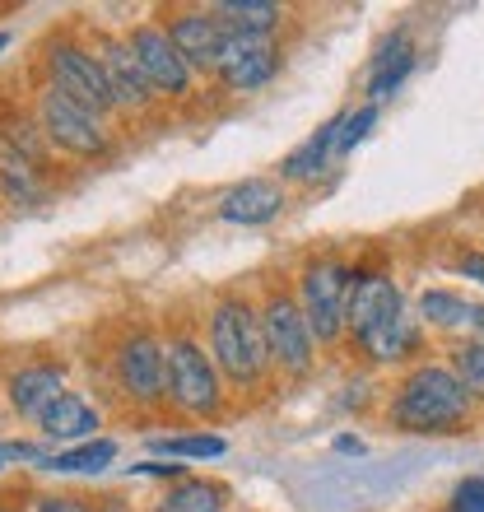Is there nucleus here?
<instances>
[{
	"label": "nucleus",
	"instance_id": "f257e3e1",
	"mask_svg": "<svg viewBox=\"0 0 484 512\" xmlns=\"http://www.w3.org/2000/svg\"><path fill=\"white\" fill-rule=\"evenodd\" d=\"M471 415V391L452 368H419L410 373L391 405V419L410 433H447L466 424Z\"/></svg>",
	"mask_w": 484,
	"mask_h": 512
},
{
	"label": "nucleus",
	"instance_id": "f03ea898",
	"mask_svg": "<svg viewBox=\"0 0 484 512\" xmlns=\"http://www.w3.org/2000/svg\"><path fill=\"white\" fill-rule=\"evenodd\" d=\"M210 359L238 387H252L266 373V364H270L266 331H261V317L242 298H224L210 312Z\"/></svg>",
	"mask_w": 484,
	"mask_h": 512
},
{
	"label": "nucleus",
	"instance_id": "7ed1b4c3",
	"mask_svg": "<svg viewBox=\"0 0 484 512\" xmlns=\"http://www.w3.org/2000/svg\"><path fill=\"white\" fill-rule=\"evenodd\" d=\"M42 70H47V84H52V89L75 98V103L89 108L94 117L117 108V103H112V89H108V75H103V61H98L94 47L56 38V42H47V52H42Z\"/></svg>",
	"mask_w": 484,
	"mask_h": 512
},
{
	"label": "nucleus",
	"instance_id": "20e7f679",
	"mask_svg": "<svg viewBox=\"0 0 484 512\" xmlns=\"http://www.w3.org/2000/svg\"><path fill=\"white\" fill-rule=\"evenodd\" d=\"M38 126L56 149L80 154V159H98V154H108V145H112L108 131H103V117L80 108L75 98H66L61 89H52V84L38 89Z\"/></svg>",
	"mask_w": 484,
	"mask_h": 512
},
{
	"label": "nucleus",
	"instance_id": "39448f33",
	"mask_svg": "<svg viewBox=\"0 0 484 512\" xmlns=\"http://www.w3.org/2000/svg\"><path fill=\"white\" fill-rule=\"evenodd\" d=\"M168 401H173L182 415H215L219 410L215 359L191 336L168 340Z\"/></svg>",
	"mask_w": 484,
	"mask_h": 512
},
{
	"label": "nucleus",
	"instance_id": "423d86ee",
	"mask_svg": "<svg viewBox=\"0 0 484 512\" xmlns=\"http://www.w3.org/2000/svg\"><path fill=\"white\" fill-rule=\"evenodd\" d=\"M350 284L354 270L340 261H312L303 270V317L312 326V340H336L345 331V308H350Z\"/></svg>",
	"mask_w": 484,
	"mask_h": 512
},
{
	"label": "nucleus",
	"instance_id": "0eeeda50",
	"mask_svg": "<svg viewBox=\"0 0 484 512\" xmlns=\"http://www.w3.org/2000/svg\"><path fill=\"white\" fill-rule=\"evenodd\" d=\"M261 331H266V350H270V364L289 373V378H303L312 368V326L303 317L294 298L284 294H270L266 308H261Z\"/></svg>",
	"mask_w": 484,
	"mask_h": 512
},
{
	"label": "nucleus",
	"instance_id": "6e6552de",
	"mask_svg": "<svg viewBox=\"0 0 484 512\" xmlns=\"http://www.w3.org/2000/svg\"><path fill=\"white\" fill-rule=\"evenodd\" d=\"M112 368H117V382L131 401L154 405L168 396V350L145 331L121 340L117 354H112Z\"/></svg>",
	"mask_w": 484,
	"mask_h": 512
},
{
	"label": "nucleus",
	"instance_id": "1a4fd4ad",
	"mask_svg": "<svg viewBox=\"0 0 484 512\" xmlns=\"http://www.w3.org/2000/svg\"><path fill=\"white\" fill-rule=\"evenodd\" d=\"M126 47H131V56L140 61V70H145V80H149V89H154V94L182 98L191 89V66L182 61V52L173 47L168 28H154V24L131 28Z\"/></svg>",
	"mask_w": 484,
	"mask_h": 512
},
{
	"label": "nucleus",
	"instance_id": "9d476101",
	"mask_svg": "<svg viewBox=\"0 0 484 512\" xmlns=\"http://www.w3.org/2000/svg\"><path fill=\"white\" fill-rule=\"evenodd\" d=\"M275 66H280V52H275V42H270V33H233L224 38V56H219V80H224V89H233V94H242V89H256V84H266L270 75H275Z\"/></svg>",
	"mask_w": 484,
	"mask_h": 512
},
{
	"label": "nucleus",
	"instance_id": "9b49d317",
	"mask_svg": "<svg viewBox=\"0 0 484 512\" xmlns=\"http://www.w3.org/2000/svg\"><path fill=\"white\" fill-rule=\"evenodd\" d=\"M168 38H173V47L182 52V61L191 70H219L229 28L219 24L215 10H177L168 19Z\"/></svg>",
	"mask_w": 484,
	"mask_h": 512
},
{
	"label": "nucleus",
	"instance_id": "f8f14e48",
	"mask_svg": "<svg viewBox=\"0 0 484 512\" xmlns=\"http://www.w3.org/2000/svg\"><path fill=\"white\" fill-rule=\"evenodd\" d=\"M98 61H103V75H108V89H112V103L126 112H140L154 103V89H149L145 70H140V61L131 56V47H126V38H98Z\"/></svg>",
	"mask_w": 484,
	"mask_h": 512
},
{
	"label": "nucleus",
	"instance_id": "ddd939ff",
	"mask_svg": "<svg viewBox=\"0 0 484 512\" xmlns=\"http://www.w3.org/2000/svg\"><path fill=\"white\" fill-rule=\"evenodd\" d=\"M401 289L387 280V275H359L354 270V284H350V308H345V326H350L354 336L363 331H373L382 317L391 312H401Z\"/></svg>",
	"mask_w": 484,
	"mask_h": 512
},
{
	"label": "nucleus",
	"instance_id": "4468645a",
	"mask_svg": "<svg viewBox=\"0 0 484 512\" xmlns=\"http://www.w3.org/2000/svg\"><path fill=\"white\" fill-rule=\"evenodd\" d=\"M280 210H284V191H280V182H270V177H247L242 187H233L229 196L219 201V219H224V224H242V229L270 224Z\"/></svg>",
	"mask_w": 484,
	"mask_h": 512
},
{
	"label": "nucleus",
	"instance_id": "2eb2a0df",
	"mask_svg": "<svg viewBox=\"0 0 484 512\" xmlns=\"http://www.w3.org/2000/svg\"><path fill=\"white\" fill-rule=\"evenodd\" d=\"M61 396H66V382H61V373L47 368V364L24 368V373H14L10 378V405L19 410V415L38 419V424H42V415L61 401Z\"/></svg>",
	"mask_w": 484,
	"mask_h": 512
},
{
	"label": "nucleus",
	"instance_id": "dca6fc26",
	"mask_svg": "<svg viewBox=\"0 0 484 512\" xmlns=\"http://www.w3.org/2000/svg\"><path fill=\"white\" fill-rule=\"evenodd\" d=\"M98 429V410L84 396H75V391H66L61 401L42 415V433L52 438V443H75V438H94Z\"/></svg>",
	"mask_w": 484,
	"mask_h": 512
},
{
	"label": "nucleus",
	"instance_id": "f3484780",
	"mask_svg": "<svg viewBox=\"0 0 484 512\" xmlns=\"http://www.w3.org/2000/svg\"><path fill=\"white\" fill-rule=\"evenodd\" d=\"M415 322L405 317V308L401 312H391V317H382V322L373 326V331H363L359 336V345L368 354H373L377 364H396V359H405V354L415 350Z\"/></svg>",
	"mask_w": 484,
	"mask_h": 512
},
{
	"label": "nucleus",
	"instance_id": "a211bd4d",
	"mask_svg": "<svg viewBox=\"0 0 484 512\" xmlns=\"http://www.w3.org/2000/svg\"><path fill=\"white\" fill-rule=\"evenodd\" d=\"M419 312H424L433 326H452V331H480V336H484V303H471V298H461V294L429 289V294L419 298Z\"/></svg>",
	"mask_w": 484,
	"mask_h": 512
},
{
	"label": "nucleus",
	"instance_id": "6ab92c4d",
	"mask_svg": "<svg viewBox=\"0 0 484 512\" xmlns=\"http://www.w3.org/2000/svg\"><path fill=\"white\" fill-rule=\"evenodd\" d=\"M336 135H340V117L336 122H322L317 131L303 140V145L289 154V159L280 163V173L284 177H294V182H308V177H317L322 173V163H326V154L336 149Z\"/></svg>",
	"mask_w": 484,
	"mask_h": 512
},
{
	"label": "nucleus",
	"instance_id": "aec40b11",
	"mask_svg": "<svg viewBox=\"0 0 484 512\" xmlns=\"http://www.w3.org/2000/svg\"><path fill=\"white\" fill-rule=\"evenodd\" d=\"M410 66H415V52H410V42H405V33H396V38L382 47V56L373 61V75H368V94L373 98H387L396 84L410 75Z\"/></svg>",
	"mask_w": 484,
	"mask_h": 512
},
{
	"label": "nucleus",
	"instance_id": "412c9836",
	"mask_svg": "<svg viewBox=\"0 0 484 512\" xmlns=\"http://www.w3.org/2000/svg\"><path fill=\"white\" fill-rule=\"evenodd\" d=\"M215 14L233 33H275L280 24V5H270V0H224L215 5Z\"/></svg>",
	"mask_w": 484,
	"mask_h": 512
},
{
	"label": "nucleus",
	"instance_id": "4be33fe9",
	"mask_svg": "<svg viewBox=\"0 0 484 512\" xmlns=\"http://www.w3.org/2000/svg\"><path fill=\"white\" fill-rule=\"evenodd\" d=\"M112 457H117V443L112 438H89V443L70 447V452H56V457H47V471H61V475H80V471H103V466H112Z\"/></svg>",
	"mask_w": 484,
	"mask_h": 512
},
{
	"label": "nucleus",
	"instance_id": "5701e85b",
	"mask_svg": "<svg viewBox=\"0 0 484 512\" xmlns=\"http://www.w3.org/2000/svg\"><path fill=\"white\" fill-rule=\"evenodd\" d=\"M219 508H224V489L210 485V480H182L159 503V512H219Z\"/></svg>",
	"mask_w": 484,
	"mask_h": 512
},
{
	"label": "nucleus",
	"instance_id": "b1692460",
	"mask_svg": "<svg viewBox=\"0 0 484 512\" xmlns=\"http://www.w3.org/2000/svg\"><path fill=\"white\" fill-rule=\"evenodd\" d=\"M224 438L215 433H187V438H154V452L163 457H187V461H205V457H224Z\"/></svg>",
	"mask_w": 484,
	"mask_h": 512
},
{
	"label": "nucleus",
	"instance_id": "393cba45",
	"mask_svg": "<svg viewBox=\"0 0 484 512\" xmlns=\"http://www.w3.org/2000/svg\"><path fill=\"white\" fill-rule=\"evenodd\" d=\"M452 373L466 382L471 396H484V336L457 345V354H452Z\"/></svg>",
	"mask_w": 484,
	"mask_h": 512
},
{
	"label": "nucleus",
	"instance_id": "a878e982",
	"mask_svg": "<svg viewBox=\"0 0 484 512\" xmlns=\"http://www.w3.org/2000/svg\"><path fill=\"white\" fill-rule=\"evenodd\" d=\"M368 126H377V103H363V108H354L350 117H340L336 149H354L363 135H368Z\"/></svg>",
	"mask_w": 484,
	"mask_h": 512
},
{
	"label": "nucleus",
	"instance_id": "bb28decb",
	"mask_svg": "<svg viewBox=\"0 0 484 512\" xmlns=\"http://www.w3.org/2000/svg\"><path fill=\"white\" fill-rule=\"evenodd\" d=\"M452 512H484V480H466L457 489V508Z\"/></svg>",
	"mask_w": 484,
	"mask_h": 512
},
{
	"label": "nucleus",
	"instance_id": "cd10ccee",
	"mask_svg": "<svg viewBox=\"0 0 484 512\" xmlns=\"http://www.w3.org/2000/svg\"><path fill=\"white\" fill-rule=\"evenodd\" d=\"M135 475H163V480H182V466H163V461H140L131 466Z\"/></svg>",
	"mask_w": 484,
	"mask_h": 512
},
{
	"label": "nucleus",
	"instance_id": "c85d7f7f",
	"mask_svg": "<svg viewBox=\"0 0 484 512\" xmlns=\"http://www.w3.org/2000/svg\"><path fill=\"white\" fill-rule=\"evenodd\" d=\"M38 512H89L80 499H61V494H52V499H42Z\"/></svg>",
	"mask_w": 484,
	"mask_h": 512
},
{
	"label": "nucleus",
	"instance_id": "c756f323",
	"mask_svg": "<svg viewBox=\"0 0 484 512\" xmlns=\"http://www.w3.org/2000/svg\"><path fill=\"white\" fill-rule=\"evenodd\" d=\"M461 270H466V275H475V280H480L484 284V256H466V261H461Z\"/></svg>",
	"mask_w": 484,
	"mask_h": 512
},
{
	"label": "nucleus",
	"instance_id": "7c9ffc66",
	"mask_svg": "<svg viewBox=\"0 0 484 512\" xmlns=\"http://www.w3.org/2000/svg\"><path fill=\"white\" fill-rule=\"evenodd\" d=\"M336 447H340V452H363L359 438H336Z\"/></svg>",
	"mask_w": 484,
	"mask_h": 512
},
{
	"label": "nucleus",
	"instance_id": "2f4dec72",
	"mask_svg": "<svg viewBox=\"0 0 484 512\" xmlns=\"http://www.w3.org/2000/svg\"><path fill=\"white\" fill-rule=\"evenodd\" d=\"M5 47H10V33H5V28H0V52H5Z\"/></svg>",
	"mask_w": 484,
	"mask_h": 512
},
{
	"label": "nucleus",
	"instance_id": "473e14b6",
	"mask_svg": "<svg viewBox=\"0 0 484 512\" xmlns=\"http://www.w3.org/2000/svg\"><path fill=\"white\" fill-rule=\"evenodd\" d=\"M0 512H10V508H0Z\"/></svg>",
	"mask_w": 484,
	"mask_h": 512
}]
</instances>
